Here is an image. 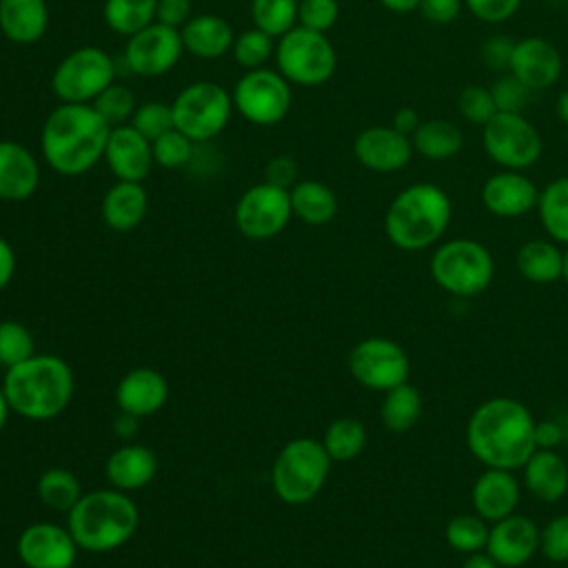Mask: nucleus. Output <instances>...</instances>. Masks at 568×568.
Wrapping results in <instances>:
<instances>
[{
  "label": "nucleus",
  "instance_id": "obj_1",
  "mask_svg": "<svg viewBox=\"0 0 568 568\" xmlns=\"http://www.w3.org/2000/svg\"><path fill=\"white\" fill-rule=\"evenodd\" d=\"M535 424L532 413L519 399L488 397L468 417V450L486 468H521L537 450Z\"/></svg>",
  "mask_w": 568,
  "mask_h": 568
},
{
  "label": "nucleus",
  "instance_id": "obj_2",
  "mask_svg": "<svg viewBox=\"0 0 568 568\" xmlns=\"http://www.w3.org/2000/svg\"><path fill=\"white\" fill-rule=\"evenodd\" d=\"M109 133L111 126L93 104L60 102L42 124L40 151L51 171L78 178L104 158Z\"/></svg>",
  "mask_w": 568,
  "mask_h": 568
},
{
  "label": "nucleus",
  "instance_id": "obj_3",
  "mask_svg": "<svg viewBox=\"0 0 568 568\" xmlns=\"http://www.w3.org/2000/svg\"><path fill=\"white\" fill-rule=\"evenodd\" d=\"M2 390L11 413L47 422L58 417L73 397V371L58 355H31L29 359L7 368Z\"/></svg>",
  "mask_w": 568,
  "mask_h": 568
},
{
  "label": "nucleus",
  "instance_id": "obj_4",
  "mask_svg": "<svg viewBox=\"0 0 568 568\" xmlns=\"http://www.w3.org/2000/svg\"><path fill=\"white\" fill-rule=\"evenodd\" d=\"M453 217L448 193L433 182L402 189L384 213V233L402 251H424L437 244Z\"/></svg>",
  "mask_w": 568,
  "mask_h": 568
},
{
  "label": "nucleus",
  "instance_id": "obj_5",
  "mask_svg": "<svg viewBox=\"0 0 568 568\" xmlns=\"http://www.w3.org/2000/svg\"><path fill=\"white\" fill-rule=\"evenodd\" d=\"M140 510L129 493L100 488L82 493L67 513V528L80 550L111 552L124 546L138 530Z\"/></svg>",
  "mask_w": 568,
  "mask_h": 568
},
{
  "label": "nucleus",
  "instance_id": "obj_6",
  "mask_svg": "<svg viewBox=\"0 0 568 568\" xmlns=\"http://www.w3.org/2000/svg\"><path fill=\"white\" fill-rule=\"evenodd\" d=\"M333 459L313 437H295L282 446L273 462L271 484L275 495L291 506H302L324 488Z\"/></svg>",
  "mask_w": 568,
  "mask_h": 568
},
{
  "label": "nucleus",
  "instance_id": "obj_7",
  "mask_svg": "<svg viewBox=\"0 0 568 568\" xmlns=\"http://www.w3.org/2000/svg\"><path fill=\"white\" fill-rule=\"evenodd\" d=\"M430 275L442 291L455 297H477L493 282L495 260L481 242L455 237L435 248Z\"/></svg>",
  "mask_w": 568,
  "mask_h": 568
},
{
  "label": "nucleus",
  "instance_id": "obj_8",
  "mask_svg": "<svg viewBox=\"0 0 568 568\" xmlns=\"http://www.w3.org/2000/svg\"><path fill=\"white\" fill-rule=\"evenodd\" d=\"M275 69L297 87H320L337 69V51L326 33L295 24L275 40Z\"/></svg>",
  "mask_w": 568,
  "mask_h": 568
},
{
  "label": "nucleus",
  "instance_id": "obj_9",
  "mask_svg": "<svg viewBox=\"0 0 568 568\" xmlns=\"http://www.w3.org/2000/svg\"><path fill=\"white\" fill-rule=\"evenodd\" d=\"M171 109L173 126L195 144L217 138L235 111L231 91L213 80H195L180 89Z\"/></svg>",
  "mask_w": 568,
  "mask_h": 568
},
{
  "label": "nucleus",
  "instance_id": "obj_10",
  "mask_svg": "<svg viewBox=\"0 0 568 568\" xmlns=\"http://www.w3.org/2000/svg\"><path fill=\"white\" fill-rule=\"evenodd\" d=\"M115 82V60L102 47L84 44L69 51L51 75V91L60 102L91 104Z\"/></svg>",
  "mask_w": 568,
  "mask_h": 568
},
{
  "label": "nucleus",
  "instance_id": "obj_11",
  "mask_svg": "<svg viewBox=\"0 0 568 568\" xmlns=\"http://www.w3.org/2000/svg\"><path fill=\"white\" fill-rule=\"evenodd\" d=\"M233 109L255 126L280 124L293 106V84L268 67L244 71L231 91Z\"/></svg>",
  "mask_w": 568,
  "mask_h": 568
},
{
  "label": "nucleus",
  "instance_id": "obj_12",
  "mask_svg": "<svg viewBox=\"0 0 568 568\" xmlns=\"http://www.w3.org/2000/svg\"><path fill=\"white\" fill-rule=\"evenodd\" d=\"M486 155L501 169L526 171L541 158L544 142L537 126L524 113L497 111L481 126Z\"/></svg>",
  "mask_w": 568,
  "mask_h": 568
},
{
  "label": "nucleus",
  "instance_id": "obj_13",
  "mask_svg": "<svg viewBox=\"0 0 568 568\" xmlns=\"http://www.w3.org/2000/svg\"><path fill=\"white\" fill-rule=\"evenodd\" d=\"M293 217L291 209V195L288 189L271 184V182H257L248 186L233 211V220L237 231L248 240H271L280 235Z\"/></svg>",
  "mask_w": 568,
  "mask_h": 568
},
{
  "label": "nucleus",
  "instance_id": "obj_14",
  "mask_svg": "<svg viewBox=\"0 0 568 568\" xmlns=\"http://www.w3.org/2000/svg\"><path fill=\"white\" fill-rule=\"evenodd\" d=\"M348 371L359 386L386 393L408 382L410 359L397 342L388 337H366L351 348Z\"/></svg>",
  "mask_w": 568,
  "mask_h": 568
},
{
  "label": "nucleus",
  "instance_id": "obj_15",
  "mask_svg": "<svg viewBox=\"0 0 568 568\" xmlns=\"http://www.w3.org/2000/svg\"><path fill=\"white\" fill-rule=\"evenodd\" d=\"M122 55L133 75L162 78L171 73L184 55L180 29L166 27L162 22H151L149 27L126 38Z\"/></svg>",
  "mask_w": 568,
  "mask_h": 568
},
{
  "label": "nucleus",
  "instance_id": "obj_16",
  "mask_svg": "<svg viewBox=\"0 0 568 568\" xmlns=\"http://www.w3.org/2000/svg\"><path fill=\"white\" fill-rule=\"evenodd\" d=\"M16 550L27 568H73L80 548L69 528L36 521L20 532Z\"/></svg>",
  "mask_w": 568,
  "mask_h": 568
},
{
  "label": "nucleus",
  "instance_id": "obj_17",
  "mask_svg": "<svg viewBox=\"0 0 568 568\" xmlns=\"http://www.w3.org/2000/svg\"><path fill=\"white\" fill-rule=\"evenodd\" d=\"M413 142L390 124H373L353 140L355 160L375 173L402 171L413 158Z\"/></svg>",
  "mask_w": 568,
  "mask_h": 568
},
{
  "label": "nucleus",
  "instance_id": "obj_18",
  "mask_svg": "<svg viewBox=\"0 0 568 568\" xmlns=\"http://www.w3.org/2000/svg\"><path fill=\"white\" fill-rule=\"evenodd\" d=\"M564 58L559 49L539 36H526L515 40L508 73L524 82L532 93L552 87L561 78Z\"/></svg>",
  "mask_w": 568,
  "mask_h": 568
},
{
  "label": "nucleus",
  "instance_id": "obj_19",
  "mask_svg": "<svg viewBox=\"0 0 568 568\" xmlns=\"http://www.w3.org/2000/svg\"><path fill=\"white\" fill-rule=\"evenodd\" d=\"M486 552L501 568H519L539 552V528L537 524L519 513H513L495 521L488 530Z\"/></svg>",
  "mask_w": 568,
  "mask_h": 568
},
{
  "label": "nucleus",
  "instance_id": "obj_20",
  "mask_svg": "<svg viewBox=\"0 0 568 568\" xmlns=\"http://www.w3.org/2000/svg\"><path fill=\"white\" fill-rule=\"evenodd\" d=\"M102 160L115 180L126 182H144L155 166L151 140H146L131 124L111 129Z\"/></svg>",
  "mask_w": 568,
  "mask_h": 568
},
{
  "label": "nucleus",
  "instance_id": "obj_21",
  "mask_svg": "<svg viewBox=\"0 0 568 568\" xmlns=\"http://www.w3.org/2000/svg\"><path fill=\"white\" fill-rule=\"evenodd\" d=\"M537 197L539 189L524 171L501 169L481 186V204L495 217H521L537 206Z\"/></svg>",
  "mask_w": 568,
  "mask_h": 568
},
{
  "label": "nucleus",
  "instance_id": "obj_22",
  "mask_svg": "<svg viewBox=\"0 0 568 568\" xmlns=\"http://www.w3.org/2000/svg\"><path fill=\"white\" fill-rule=\"evenodd\" d=\"M169 399V382L155 368H133L115 386V404L120 413L138 419L158 413Z\"/></svg>",
  "mask_w": 568,
  "mask_h": 568
},
{
  "label": "nucleus",
  "instance_id": "obj_23",
  "mask_svg": "<svg viewBox=\"0 0 568 568\" xmlns=\"http://www.w3.org/2000/svg\"><path fill=\"white\" fill-rule=\"evenodd\" d=\"M519 495L521 488L513 470L486 468L470 488L473 513H477L488 524H495L515 513Z\"/></svg>",
  "mask_w": 568,
  "mask_h": 568
},
{
  "label": "nucleus",
  "instance_id": "obj_24",
  "mask_svg": "<svg viewBox=\"0 0 568 568\" xmlns=\"http://www.w3.org/2000/svg\"><path fill=\"white\" fill-rule=\"evenodd\" d=\"M40 186V164L18 140H0V200L24 202Z\"/></svg>",
  "mask_w": 568,
  "mask_h": 568
},
{
  "label": "nucleus",
  "instance_id": "obj_25",
  "mask_svg": "<svg viewBox=\"0 0 568 568\" xmlns=\"http://www.w3.org/2000/svg\"><path fill=\"white\" fill-rule=\"evenodd\" d=\"M184 53L197 60H217L231 53L235 31L231 22L217 13H197L180 29Z\"/></svg>",
  "mask_w": 568,
  "mask_h": 568
},
{
  "label": "nucleus",
  "instance_id": "obj_26",
  "mask_svg": "<svg viewBox=\"0 0 568 568\" xmlns=\"http://www.w3.org/2000/svg\"><path fill=\"white\" fill-rule=\"evenodd\" d=\"M158 473V457L155 453L144 444H124L115 448L106 464L104 475L111 488H118L122 493H133L151 484V479Z\"/></svg>",
  "mask_w": 568,
  "mask_h": 568
},
{
  "label": "nucleus",
  "instance_id": "obj_27",
  "mask_svg": "<svg viewBox=\"0 0 568 568\" xmlns=\"http://www.w3.org/2000/svg\"><path fill=\"white\" fill-rule=\"evenodd\" d=\"M521 473L526 490L544 504H555L568 493V462L555 448H537Z\"/></svg>",
  "mask_w": 568,
  "mask_h": 568
},
{
  "label": "nucleus",
  "instance_id": "obj_28",
  "mask_svg": "<svg viewBox=\"0 0 568 568\" xmlns=\"http://www.w3.org/2000/svg\"><path fill=\"white\" fill-rule=\"evenodd\" d=\"M47 0H0V33L13 44H36L47 36Z\"/></svg>",
  "mask_w": 568,
  "mask_h": 568
},
{
  "label": "nucleus",
  "instance_id": "obj_29",
  "mask_svg": "<svg viewBox=\"0 0 568 568\" xmlns=\"http://www.w3.org/2000/svg\"><path fill=\"white\" fill-rule=\"evenodd\" d=\"M102 220L118 233L133 231L149 211V193L142 182L115 180L102 197Z\"/></svg>",
  "mask_w": 568,
  "mask_h": 568
},
{
  "label": "nucleus",
  "instance_id": "obj_30",
  "mask_svg": "<svg viewBox=\"0 0 568 568\" xmlns=\"http://www.w3.org/2000/svg\"><path fill=\"white\" fill-rule=\"evenodd\" d=\"M288 195L293 217L308 226H324L337 215V195L320 180H297Z\"/></svg>",
  "mask_w": 568,
  "mask_h": 568
},
{
  "label": "nucleus",
  "instance_id": "obj_31",
  "mask_svg": "<svg viewBox=\"0 0 568 568\" xmlns=\"http://www.w3.org/2000/svg\"><path fill=\"white\" fill-rule=\"evenodd\" d=\"M413 151L426 160L444 162L455 158L464 146V131L446 118L422 120L417 131L410 135Z\"/></svg>",
  "mask_w": 568,
  "mask_h": 568
},
{
  "label": "nucleus",
  "instance_id": "obj_32",
  "mask_svg": "<svg viewBox=\"0 0 568 568\" xmlns=\"http://www.w3.org/2000/svg\"><path fill=\"white\" fill-rule=\"evenodd\" d=\"M517 271L532 284H550L564 277V251L552 240H528L515 257Z\"/></svg>",
  "mask_w": 568,
  "mask_h": 568
},
{
  "label": "nucleus",
  "instance_id": "obj_33",
  "mask_svg": "<svg viewBox=\"0 0 568 568\" xmlns=\"http://www.w3.org/2000/svg\"><path fill=\"white\" fill-rule=\"evenodd\" d=\"M537 215L546 235L568 246V175L548 182L537 197Z\"/></svg>",
  "mask_w": 568,
  "mask_h": 568
},
{
  "label": "nucleus",
  "instance_id": "obj_34",
  "mask_svg": "<svg viewBox=\"0 0 568 568\" xmlns=\"http://www.w3.org/2000/svg\"><path fill=\"white\" fill-rule=\"evenodd\" d=\"M422 410H424L422 393L413 384L404 382L384 393V399L379 406V417H382V424L386 426V430L406 433L419 422Z\"/></svg>",
  "mask_w": 568,
  "mask_h": 568
},
{
  "label": "nucleus",
  "instance_id": "obj_35",
  "mask_svg": "<svg viewBox=\"0 0 568 568\" xmlns=\"http://www.w3.org/2000/svg\"><path fill=\"white\" fill-rule=\"evenodd\" d=\"M158 0H104L102 18L118 36H133L155 22Z\"/></svg>",
  "mask_w": 568,
  "mask_h": 568
},
{
  "label": "nucleus",
  "instance_id": "obj_36",
  "mask_svg": "<svg viewBox=\"0 0 568 568\" xmlns=\"http://www.w3.org/2000/svg\"><path fill=\"white\" fill-rule=\"evenodd\" d=\"M36 493L44 506L58 513H69L82 497V484L69 468H47L36 484Z\"/></svg>",
  "mask_w": 568,
  "mask_h": 568
},
{
  "label": "nucleus",
  "instance_id": "obj_37",
  "mask_svg": "<svg viewBox=\"0 0 568 568\" xmlns=\"http://www.w3.org/2000/svg\"><path fill=\"white\" fill-rule=\"evenodd\" d=\"M322 444L333 462H351L366 446V428L355 417H337L326 426Z\"/></svg>",
  "mask_w": 568,
  "mask_h": 568
},
{
  "label": "nucleus",
  "instance_id": "obj_38",
  "mask_svg": "<svg viewBox=\"0 0 568 568\" xmlns=\"http://www.w3.org/2000/svg\"><path fill=\"white\" fill-rule=\"evenodd\" d=\"M488 530V521L481 519L477 513H459L448 519L444 528V539L453 550L462 555H473L486 550Z\"/></svg>",
  "mask_w": 568,
  "mask_h": 568
},
{
  "label": "nucleus",
  "instance_id": "obj_39",
  "mask_svg": "<svg viewBox=\"0 0 568 568\" xmlns=\"http://www.w3.org/2000/svg\"><path fill=\"white\" fill-rule=\"evenodd\" d=\"M248 13L253 27L277 40L297 24V0H251Z\"/></svg>",
  "mask_w": 568,
  "mask_h": 568
},
{
  "label": "nucleus",
  "instance_id": "obj_40",
  "mask_svg": "<svg viewBox=\"0 0 568 568\" xmlns=\"http://www.w3.org/2000/svg\"><path fill=\"white\" fill-rule=\"evenodd\" d=\"M275 53V38L264 33L257 27H251L246 31H242L240 36H235L233 47H231V55L233 60L244 69H260L264 67Z\"/></svg>",
  "mask_w": 568,
  "mask_h": 568
},
{
  "label": "nucleus",
  "instance_id": "obj_41",
  "mask_svg": "<svg viewBox=\"0 0 568 568\" xmlns=\"http://www.w3.org/2000/svg\"><path fill=\"white\" fill-rule=\"evenodd\" d=\"M91 104L100 113V118L113 129V126H122V124L131 122L138 100H135V93L126 84L113 82Z\"/></svg>",
  "mask_w": 568,
  "mask_h": 568
},
{
  "label": "nucleus",
  "instance_id": "obj_42",
  "mask_svg": "<svg viewBox=\"0 0 568 568\" xmlns=\"http://www.w3.org/2000/svg\"><path fill=\"white\" fill-rule=\"evenodd\" d=\"M33 335L31 331L16 320H2L0 322V364L4 368H11L24 359H29L33 353Z\"/></svg>",
  "mask_w": 568,
  "mask_h": 568
},
{
  "label": "nucleus",
  "instance_id": "obj_43",
  "mask_svg": "<svg viewBox=\"0 0 568 568\" xmlns=\"http://www.w3.org/2000/svg\"><path fill=\"white\" fill-rule=\"evenodd\" d=\"M153 160L162 169H182L193 160L195 142L175 126L151 142Z\"/></svg>",
  "mask_w": 568,
  "mask_h": 568
},
{
  "label": "nucleus",
  "instance_id": "obj_44",
  "mask_svg": "<svg viewBox=\"0 0 568 568\" xmlns=\"http://www.w3.org/2000/svg\"><path fill=\"white\" fill-rule=\"evenodd\" d=\"M135 131H140L146 140H155L162 133L173 129V109L171 102L164 100H146L140 102L129 122Z\"/></svg>",
  "mask_w": 568,
  "mask_h": 568
},
{
  "label": "nucleus",
  "instance_id": "obj_45",
  "mask_svg": "<svg viewBox=\"0 0 568 568\" xmlns=\"http://www.w3.org/2000/svg\"><path fill=\"white\" fill-rule=\"evenodd\" d=\"M457 111L468 124L484 126L497 113L490 87H481V84L464 87L457 95Z\"/></svg>",
  "mask_w": 568,
  "mask_h": 568
},
{
  "label": "nucleus",
  "instance_id": "obj_46",
  "mask_svg": "<svg viewBox=\"0 0 568 568\" xmlns=\"http://www.w3.org/2000/svg\"><path fill=\"white\" fill-rule=\"evenodd\" d=\"M490 93L497 111H506V113H524V109L532 98V91L524 82H519L513 73H501L490 84Z\"/></svg>",
  "mask_w": 568,
  "mask_h": 568
},
{
  "label": "nucleus",
  "instance_id": "obj_47",
  "mask_svg": "<svg viewBox=\"0 0 568 568\" xmlns=\"http://www.w3.org/2000/svg\"><path fill=\"white\" fill-rule=\"evenodd\" d=\"M539 552L552 564H568V513L539 528Z\"/></svg>",
  "mask_w": 568,
  "mask_h": 568
},
{
  "label": "nucleus",
  "instance_id": "obj_48",
  "mask_svg": "<svg viewBox=\"0 0 568 568\" xmlns=\"http://www.w3.org/2000/svg\"><path fill=\"white\" fill-rule=\"evenodd\" d=\"M339 18L337 0H297V24L326 33Z\"/></svg>",
  "mask_w": 568,
  "mask_h": 568
},
{
  "label": "nucleus",
  "instance_id": "obj_49",
  "mask_svg": "<svg viewBox=\"0 0 568 568\" xmlns=\"http://www.w3.org/2000/svg\"><path fill=\"white\" fill-rule=\"evenodd\" d=\"M464 7L486 24H501L510 20L519 7L521 0H464Z\"/></svg>",
  "mask_w": 568,
  "mask_h": 568
},
{
  "label": "nucleus",
  "instance_id": "obj_50",
  "mask_svg": "<svg viewBox=\"0 0 568 568\" xmlns=\"http://www.w3.org/2000/svg\"><path fill=\"white\" fill-rule=\"evenodd\" d=\"M513 49H515V40L504 33H497V36H490L488 40H484V44L479 49V58L486 69H490L495 73H504L510 67Z\"/></svg>",
  "mask_w": 568,
  "mask_h": 568
},
{
  "label": "nucleus",
  "instance_id": "obj_51",
  "mask_svg": "<svg viewBox=\"0 0 568 568\" xmlns=\"http://www.w3.org/2000/svg\"><path fill=\"white\" fill-rule=\"evenodd\" d=\"M464 0H419L417 11L433 24H450L459 18Z\"/></svg>",
  "mask_w": 568,
  "mask_h": 568
},
{
  "label": "nucleus",
  "instance_id": "obj_52",
  "mask_svg": "<svg viewBox=\"0 0 568 568\" xmlns=\"http://www.w3.org/2000/svg\"><path fill=\"white\" fill-rule=\"evenodd\" d=\"M191 16V0H158L155 22L182 29Z\"/></svg>",
  "mask_w": 568,
  "mask_h": 568
},
{
  "label": "nucleus",
  "instance_id": "obj_53",
  "mask_svg": "<svg viewBox=\"0 0 568 568\" xmlns=\"http://www.w3.org/2000/svg\"><path fill=\"white\" fill-rule=\"evenodd\" d=\"M266 182L291 189L297 182V164L291 155H275L266 164Z\"/></svg>",
  "mask_w": 568,
  "mask_h": 568
},
{
  "label": "nucleus",
  "instance_id": "obj_54",
  "mask_svg": "<svg viewBox=\"0 0 568 568\" xmlns=\"http://www.w3.org/2000/svg\"><path fill=\"white\" fill-rule=\"evenodd\" d=\"M561 439H564V428L559 422L546 419V422L535 424L537 448H557L561 444Z\"/></svg>",
  "mask_w": 568,
  "mask_h": 568
},
{
  "label": "nucleus",
  "instance_id": "obj_55",
  "mask_svg": "<svg viewBox=\"0 0 568 568\" xmlns=\"http://www.w3.org/2000/svg\"><path fill=\"white\" fill-rule=\"evenodd\" d=\"M419 124H422V118H419V113H417L413 106H402V109H397V111L393 113V122H390L393 129H397L399 133H404V135H408V138L417 131Z\"/></svg>",
  "mask_w": 568,
  "mask_h": 568
},
{
  "label": "nucleus",
  "instance_id": "obj_56",
  "mask_svg": "<svg viewBox=\"0 0 568 568\" xmlns=\"http://www.w3.org/2000/svg\"><path fill=\"white\" fill-rule=\"evenodd\" d=\"M16 273V253L11 244L0 235V291H4Z\"/></svg>",
  "mask_w": 568,
  "mask_h": 568
},
{
  "label": "nucleus",
  "instance_id": "obj_57",
  "mask_svg": "<svg viewBox=\"0 0 568 568\" xmlns=\"http://www.w3.org/2000/svg\"><path fill=\"white\" fill-rule=\"evenodd\" d=\"M462 568H501V566H499L486 550H481V552L468 555V557L464 559Z\"/></svg>",
  "mask_w": 568,
  "mask_h": 568
},
{
  "label": "nucleus",
  "instance_id": "obj_58",
  "mask_svg": "<svg viewBox=\"0 0 568 568\" xmlns=\"http://www.w3.org/2000/svg\"><path fill=\"white\" fill-rule=\"evenodd\" d=\"M113 428L120 437H131L135 430H138V417L133 415H126V413H120V417L113 422Z\"/></svg>",
  "mask_w": 568,
  "mask_h": 568
},
{
  "label": "nucleus",
  "instance_id": "obj_59",
  "mask_svg": "<svg viewBox=\"0 0 568 568\" xmlns=\"http://www.w3.org/2000/svg\"><path fill=\"white\" fill-rule=\"evenodd\" d=\"M377 2L393 13H408V11H417L419 7V0H377Z\"/></svg>",
  "mask_w": 568,
  "mask_h": 568
},
{
  "label": "nucleus",
  "instance_id": "obj_60",
  "mask_svg": "<svg viewBox=\"0 0 568 568\" xmlns=\"http://www.w3.org/2000/svg\"><path fill=\"white\" fill-rule=\"evenodd\" d=\"M555 111H557V118L561 120V124L568 126V89H564V91L557 95Z\"/></svg>",
  "mask_w": 568,
  "mask_h": 568
},
{
  "label": "nucleus",
  "instance_id": "obj_61",
  "mask_svg": "<svg viewBox=\"0 0 568 568\" xmlns=\"http://www.w3.org/2000/svg\"><path fill=\"white\" fill-rule=\"evenodd\" d=\"M9 415H11V408H9V402H7L4 390H2V386H0V430L7 426Z\"/></svg>",
  "mask_w": 568,
  "mask_h": 568
},
{
  "label": "nucleus",
  "instance_id": "obj_62",
  "mask_svg": "<svg viewBox=\"0 0 568 568\" xmlns=\"http://www.w3.org/2000/svg\"><path fill=\"white\" fill-rule=\"evenodd\" d=\"M561 280H566V284H568V246L564 251V277Z\"/></svg>",
  "mask_w": 568,
  "mask_h": 568
},
{
  "label": "nucleus",
  "instance_id": "obj_63",
  "mask_svg": "<svg viewBox=\"0 0 568 568\" xmlns=\"http://www.w3.org/2000/svg\"><path fill=\"white\" fill-rule=\"evenodd\" d=\"M550 2H557V4H564V2H568V0H550Z\"/></svg>",
  "mask_w": 568,
  "mask_h": 568
}]
</instances>
